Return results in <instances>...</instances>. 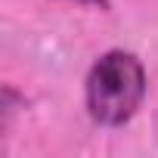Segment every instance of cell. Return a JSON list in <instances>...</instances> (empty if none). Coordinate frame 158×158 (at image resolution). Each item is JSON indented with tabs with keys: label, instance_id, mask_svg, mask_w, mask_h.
Here are the masks:
<instances>
[{
	"label": "cell",
	"instance_id": "6da1fadb",
	"mask_svg": "<svg viewBox=\"0 0 158 158\" xmlns=\"http://www.w3.org/2000/svg\"><path fill=\"white\" fill-rule=\"evenodd\" d=\"M146 93V71L136 56L124 50L106 53L87 77V109L106 127L124 124Z\"/></svg>",
	"mask_w": 158,
	"mask_h": 158
},
{
	"label": "cell",
	"instance_id": "7a4b0ae2",
	"mask_svg": "<svg viewBox=\"0 0 158 158\" xmlns=\"http://www.w3.org/2000/svg\"><path fill=\"white\" fill-rule=\"evenodd\" d=\"M77 3H90V6H99V10H109V0H77Z\"/></svg>",
	"mask_w": 158,
	"mask_h": 158
}]
</instances>
